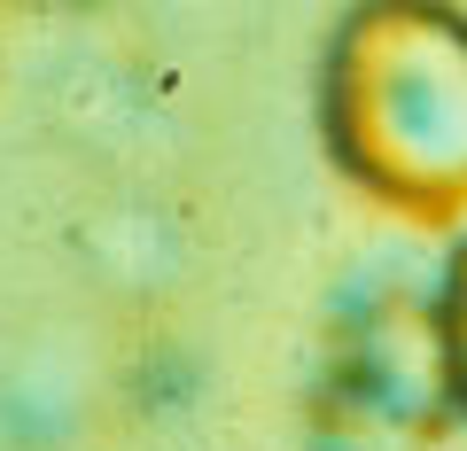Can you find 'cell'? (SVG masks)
Segmentation results:
<instances>
[{
	"label": "cell",
	"mask_w": 467,
	"mask_h": 451,
	"mask_svg": "<svg viewBox=\"0 0 467 451\" xmlns=\"http://www.w3.org/2000/svg\"><path fill=\"white\" fill-rule=\"evenodd\" d=\"M327 140L405 218L467 210V16L451 0H358L327 63Z\"/></svg>",
	"instance_id": "6da1fadb"
},
{
	"label": "cell",
	"mask_w": 467,
	"mask_h": 451,
	"mask_svg": "<svg viewBox=\"0 0 467 451\" xmlns=\"http://www.w3.org/2000/svg\"><path fill=\"white\" fill-rule=\"evenodd\" d=\"M436 358H444L451 389L467 397V257H460V272L444 288V312H436Z\"/></svg>",
	"instance_id": "7a4b0ae2"
}]
</instances>
